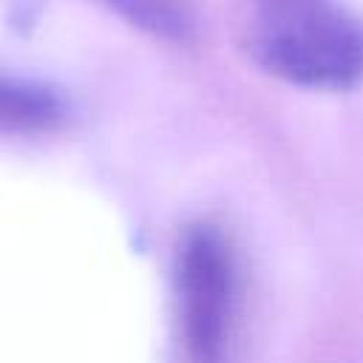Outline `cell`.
<instances>
[{
	"instance_id": "cell-1",
	"label": "cell",
	"mask_w": 363,
	"mask_h": 363,
	"mask_svg": "<svg viewBox=\"0 0 363 363\" xmlns=\"http://www.w3.org/2000/svg\"><path fill=\"white\" fill-rule=\"evenodd\" d=\"M241 34L284 82L343 91L363 79V23L340 0H244Z\"/></svg>"
},
{
	"instance_id": "cell-2",
	"label": "cell",
	"mask_w": 363,
	"mask_h": 363,
	"mask_svg": "<svg viewBox=\"0 0 363 363\" xmlns=\"http://www.w3.org/2000/svg\"><path fill=\"white\" fill-rule=\"evenodd\" d=\"M176 298L187 357L221 363L233 335L238 269L227 235L213 224L190 227L176 252Z\"/></svg>"
},
{
	"instance_id": "cell-3",
	"label": "cell",
	"mask_w": 363,
	"mask_h": 363,
	"mask_svg": "<svg viewBox=\"0 0 363 363\" xmlns=\"http://www.w3.org/2000/svg\"><path fill=\"white\" fill-rule=\"evenodd\" d=\"M62 116L65 105L51 88L0 74V133L51 130Z\"/></svg>"
},
{
	"instance_id": "cell-4",
	"label": "cell",
	"mask_w": 363,
	"mask_h": 363,
	"mask_svg": "<svg viewBox=\"0 0 363 363\" xmlns=\"http://www.w3.org/2000/svg\"><path fill=\"white\" fill-rule=\"evenodd\" d=\"M128 23L156 37L182 40L190 34V14L182 0H102Z\"/></svg>"
}]
</instances>
